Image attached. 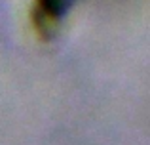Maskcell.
<instances>
[{
    "label": "cell",
    "instance_id": "6da1fadb",
    "mask_svg": "<svg viewBox=\"0 0 150 145\" xmlns=\"http://www.w3.org/2000/svg\"><path fill=\"white\" fill-rule=\"evenodd\" d=\"M74 0H36L33 8V25L42 36H51Z\"/></svg>",
    "mask_w": 150,
    "mask_h": 145
}]
</instances>
